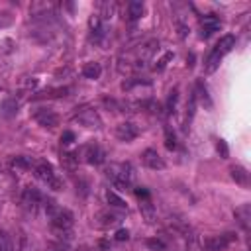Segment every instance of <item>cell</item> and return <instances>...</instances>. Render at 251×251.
<instances>
[{"instance_id":"obj_1","label":"cell","mask_w":251,"mask_h":251,"mask_svg":"<svg viewBox=\"0 0 251 251\" xmlns=\"http://www.w3.org/2000/svg\"><path fill=\"white\" fill-rule=\"evenodd\" d=\"M43 206H45V214H47V220H49V226H51L53 233L57 235L59 241L65 239V243H67L71 239V229L75 226L73 212L69 208H65V206H59L53 200H47Z\"/></svg>"},{"instance_id":"obj_2","label":"cell","mask_w":251,"mask_h":251,"mask_svg":"<svg viewBox=\"0 0 251 251\" xmlns=\"http://www.w3.org/2000/svg\"><path fill=\"white\" fill-rule=\"evenodd\" d=\"M157 51H159V41H157V39L145 41L143 45L135 47L131 53H127V55L122 57V61H120V71L124 73V71H139V69H143V67L153 59V55H155Z\"/></svg>"},{"instance_id":"obj_3","label":"cell","mask_w":251,"mask_h":251,"mask_svg":"<svg viewBox=\"0 0 251 251\" xmlns=\"http://www.w3.org/2000/svg\"><path fill=\"white\" fill-rule=\"evenodd\" d=\"M235 47V37L233 35H224L216 45H214V49L210 51V55H208V59H206V73H214L218 67H220V63H222V59L231 51Z\"/></svg>"},{"instance_id":"obj_4","label":"cell","mask_w":251,"mask_h":251,"mask_svg":"<svg viewBox=\"0 0 251 251\" xmlns=\"http://www.w3.org/2000/svg\"><path fill=\"white\" fill-rule=\"evenodd\" d=\"M108 178L120 190H127L133 182V167L131 163H112L108 167Z\"/></svg>"},{"instance_id":"obj_5","label":"cell","mask_w":251,"mask_h":251,"mask_svg":"<svg viewBox=\"0 0 251 251\" xmlns=\"http://www.w3.org/2000/svg\"><path fill=\"white\" fill-rule=\"evenodd\" d=\"M33 175L37 180H41L43 184H47L49 188L53 190H59L61 188V180L53 169V165L49 161H43V159H35V165H33Z\"/></svg>"},{"instance_id":"obj_6","label":"cell","mask_w":251,"mask_h":251,"mask_svg":"<svg viewBox=\"0 0 251 251\" xmlns=\"http://www.w3.org/2000/svg\"><path fill=\"white\" fill-rule=\"evenodd\" d=\"M41 202H43V196H41V192L35 186H25L24 188V192H22V208L25 212L35 214Z\"/></svg>"},{"instance_id":"obj_7","label":"cell","mask_w":251,"mask_h":251,"mask_svg":"<svg viewBox=\"0 0 251 251\" xmlns=\"http://www.w3.org/2000/svg\"><path fill=\"white\" fill-rule=\"evenodd\" d=\"M76 155H80L86 163H90V165H102L104 161H106V153H104V149L98 145V143H88L86 147H82V151L80 153H76Z\"/></svg>"},{"instance_id":"obj_8","label":"cell","mask_w":251,"mask_h":251,"mask_svg":"<svg viewBox=\"0 0 251 251\" xmlns=\"http://www.w3.org/2000/svg\"><path fill=\"white\" fill-rule=\"evenodd\" d=\"M235 241V233H231V231H227V233H222V235H214V237H208L206 241H204V247L208 249V251H222V249H226L229 243H233Z\"/></svg>"},{"instance_id":"obj_9","label":"cell","mask_w":251,"mask_h":251,"mask_svg":"<svg viewBox=\"0 0 251 251\" xmlns=\"http://www.w3.org/2000/svg\"><path fill=\"white\" fill-rule=\"evenodd\" d=\"M33 118H35V122H37L39 126H43V127H55V126H59V116H57V112L51 110V108H37V110L33 112Z\"/></svg>"},{"instance_id":"obj_10","label":"cell","mask_w":251,"mask_h":251,"mask_svg":"<svg viewBox=\"0 0 251 251\" xmlns=\"http://www.w3.org/2000/svg\"><path fill=\"white\" fill-rule=\"evenodd\" d=\"M222 27V22H220V18L216 16V14H208V16H202L200 18V29H202V37L206 39V37H210L214 31H218Z\"/></svg>"},{"instance_id":"obj_11","label":"cell","mask_w":251,"mask_h":251,"mask_svg":"<svg viewBox=\"0 0 251 251\" xmlns=\"http://www.w3.org/2000/svg\"><path fill=\"white\" fill-rule=\"evenodd\" d=\"M135 196L139 198V208H141V212L145 214V218L151 222L153 220V204H151V198H149V190L147 188H143V186H139V188H135Z\"/></svg>"},{"instance_id":"obj_12","label":"cell","mask_w":251,"mask_h":251,"mask_svg":"<svg viewBox=\"0 0 251 251\" xmlns=\"http://www.w3.org/2000/svg\"><path fill=\"white\" fill-rule=\"evenodd\" d=\"M137 133H139V129H137V126L131 124V122H124V124H120V126L116 127V137H118L120 141H131V139L137 137Z\"/></svg>"},{"instance_id":"obj_13","label":"cell","mask_w":251,"mask_h":251,"mask_svg":"<svg viewBox=\"0 0 251 251\" xmlns=\"http://www.w3.org/2000/svg\"><path fill=\"white\" fill-rule=\"evenodd\" d=\"M141 159H143V163H145L149 169H153V171L165 169V161H163V157H161L155 149H145V151L141 153Z\"/></svg>"},{"instance_id":"obj_14","label":"cell","mask_w":251,"mask_h":251,"mask_svg":"<svg viewBox=\"0 0 251 251\" xmlns=\"http://www.w3.org/2000/svg\"><path fill=\"white\" fill-rule=\"evenodd\" d=\"M233 216L237 224L241 226L243 231H249V222H251V204H241L233 210Z\"/></svg>"},{"instance_id":"obj_15","label":"cell","mask_w":251,"mask_h":251,"mask_svg":"<svg viewBox=\"0 0 251 251\" xmlns=\"http://www.w3.org/2000/svg\"><path fill=\"white\" fill-rule=\"evenodd\" d=\"M76 120L86 127H100V118H98V114L94 110H84L82 114L76 116Z\"/></svg>"},{"instance_id":"obj_16","label":"cell","mask_w":251,"mask_h":251,"mask_svg":"<svg viewBox=\"0 0 251 251\" xmlns=\"http://www.w3.org/2000/svg\"><path fill=\"white\" fill-rule=\"evenodd\" d=\"M18 114V100L16 98H6L0 104V116L2 118H12Z\"/></svg>"},{"instance_id":"obj_17","label":"cell","mask_w":251,"mask_h":251,"mask_svg":"<svg viewBox=\"0 0 251 251\" xmlns=\"http://www.w3.org/2000/svg\"><path fill=\"white\" fill-rule=\"evenodd\" d=\"M231 176H233V180H235L237 184H241V186H247V184H249V173H247V169H243V167H239V165L231 167Z\"/></svg>"},{"instance_id":"obj_18","label":"cell","mask_w":251,"mask_h":251,"mask_svg":"<svg viewBox=\"0 0 251 251\" xmlns=\"http://www.w3.org/2000/svg\"><path fill=\"white\" fill-rule=\"evenodd\" d=\"M141 14H143V2L133 0V2H129V4H127V16H129V20H131V22L139 20V18H141Z\"/></svg>"},{"instance_id":"obj_19","label":"cell","mask_w":251,"mask_h":251,"mask_svg":"<svg viewBox=\"0 0 251 251\" xmlns=\"http://www.w3.org/2000/svg\"><path fill=\"white\" fill-rule=\"evenodd\" d=\"M194 96H198L202 100V104H206V108L212 106V100L208 96V88H206V84L202 80H196V92H194Z\"/></svg>"},{"instance_id":"obj_20","label":"cell","mask_w":251,"mask_h":251,"mask_svg":"<svg viewBox=\"0 0 251 251\" xmlns=\"http://www.w3.org/2000/svg\"><path fill=\"white\" fill-rule=\"evenodd\" d=\"M106 200H108V204L112 206V208H118V210H127V204L124 202V198H120L116 192H112V190H108L106 192Z\"/></svg>"},{"instance_id":"obj_21","label":"cell","mask_w":251,"mask_h":251,"mask_svg":"<svg viewBox=\"0 0 251 251\" xmlns=\"http://www.w3.org/2000/svg\"><path fill=\"white\" fill-rule=\"evenodd\" d=\"M100 73H102V69H100L98 63H86V65L82 67V75H84L86 78H98Z\"/></svg>"},{"instance_id":"obj_22","label":"cell","mask_w":251,"mask_h":251,"mask_svg":"<svg viewBox=\"0 0 251 251\" xmlns=\"http://www.w3.org/2000/svg\"><path fill=\"white\" fill-rule=\"evenodd\" d=\"M12 165H14L16 169H33L35 159H31V157H16V159L12 161Z\"/></svg>"},{"instance_id":"obj_23","label":"cell","mask_w":251,"mask_h":251,"mask_svg":"<svg viewBox=\"0 0 251 251\" xmlns=\"http://www.w3.org/2000/svg\"><path fill=\"white\" fill-rule=\"evenodd\" d=\"M0 251H14V243L6 231L0 229Z\"/></svg>"},{"instance_id":"obj_24","label":"cell","mask_w":251,"mask_h":251,"mask_svg":"<svg viewBox=\"0 0 251 251\" xmlns=\"http://www.w3.org/2000/svg\"><path fill=\"white\" fill-rule=\"evenodd\" d=\"M147 247L153 249V251H167V243H165L163 239H159V237L147 239Z\"/></svg>"},{"instance_id":"obj_25","label":"cell","mask_w":251,"mask_h":251,"mask_svg":"<svg viewBox=\"0 0 251 251\" xmlns=\"http://www.w3.org/2000/svg\"><path fill=\"white\" fill-rule=\"evenodd\" d=\"M165 147L169 151H173L176 147V139H175V133H173L171 127H165Z\"/></svg>"},{"instance_id":"obj_26","label":"cell","mask_w":251,"mask_h":251,"mask_svg":"<svg viewBox=\"0 0 251 251\" xmlns=\"http://www.w3.org/2000/svg\"><path fill=\"white\" fill-rule=\"evenodd\" d=\"M194 108H196V96H194V92H190V98L186 104V124L194 118Z\"/></svg>"},{"instance_id":"obj_27","label":"cell","mask_w":251,"mask_h":251,"mask_svg":"<svg viewBox=\"0 0 251 251\" xmlns=\"http://www.w3.org/2000/svg\"><path fill=\"white\" fill-rule=\"evenodd\" d=\"M176 100H178V88H173L171 94H169V100H167V112H175V106H176Z\"/></svg>"},{"instance_id":"obj_28","label":"cell","mask_w":251,"mask_h":251,"mask_svg":"<svg viewBox=\"0 0 251 251\" xmlns=\"http://www.w3.org/2000/svg\"><path fill=\"white\" fill-rule=\"evenodd\" d=\"M47 251H69V247H67V243L57 241V243H49L47 245Z\"/></svg>"},{"instance_id":"obj_29","label":"cell","mask_w":251,"mask_h":251,"mask_svg":"<svg viewBox=\"0 0 251 251\" xmlns=\"http://www.w3.org/2000/svg\"><path fill=\"white\" fill-rule=\"evenodd\" d=\"M73 141H75V133H73V131H63L61 143H63V145H71Z\"/></svg>"},{"instance_id":"obj_30","label":"cell","mask_w":251,"mask_h":251,"mask_svg":"<svg viewBox=\"0 0 251 251\" xmlns=\"http://www.w3.org/2000/svg\"><path fill=\"white\" fill-rule=\"evenodd\" d=\"M114 239L116 241H127L129 239V231L127 229H118L116 235H114Z\"/></svg>"},{"instance_id":"obj_31","label":"cell","mask_w":251,"mask_h":251,"mask_svg":"<svg viewBox=\"0 0 251 251\" xmlns=\"http://www.w3.org/2000/svg\"><path fill=\"white\" fill-rule=\"evenodd\" d=\"M218 151L222 153V157H224V159L227 157V145H226V141H222V139L218 141Z\"/></svg>"}]
</instances>
